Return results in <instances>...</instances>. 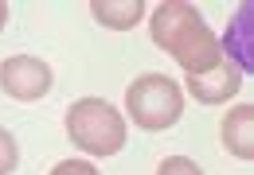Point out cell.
<instances>
[{"mask_svg": "<svg viewBox=\"0 0 254 175\" xmlns=\"http://www.w3.org/2000/svg\"><path fill=\"white\" fill-rule=\"evenodd\" d=\"M149 35L160 51L176 58L184 70L191 74H207L223 62V51H219V35L203 24L199 8H191L184 0H168L160 4L149 20Z\"/></svg>", "mask_w": 254, "mask_h": 175, "instance_id": "obj_1", "label": "cell"}, {"mask_svg": "<svg viewBox=\"0 0 254 175\" xmlns=\"http://www.w3.org/2000/svg\"><path fill=\"white\" fill-rule=\"evenodd\" d=\"M66 136L90 156H118L126 148V117L102 97H78L66 109Z\"/></svg>", "mask_w": 254, "mask_h": 175, "instance_id": "obj_2", "label": "cell"}, {"mask_svg": "<svg viewBox=\"0 0 254 175\" xmlns=\"http://www.w3.org/2000/svg\"><path fill=\"white\" fill-rule=\"evenodd\" d=\"M126 109L133 117V125H141L149 132L172 129L184 113V89L168 74H141L126 93Z\"/></svg>", "mask_w": 254, "mask_h": 175, "instance_id": "obj_3", "label": "cell"}, {"mask_svg": "<svg viewBox=\"0 0 254 175\" xmlns=\"http://www.w3.org/2000/svg\"><path fill=\"white\" fill-rule=\"evenodd\" d=\"M51 66L43 58H32V55H16L8 62H0V89L16 101H39L47 97L51 89Z\"/></svg>", "mask_w": 254, "mask_h": 175, "instance_id": "obj_4", "label": "cell"}, {"mask_svg": "<svg viewBox=\"0 0 254 175\" xmlns=\"http://www.w3.org/2000/svg\"><path fill=\"white\" fill-rule=\"evenodd\" d=\"M219 51L231 55V66H235L239 74H243V70L254 74V8L251 4H243V8L235 12L231 28L223 31V39H219Z\"/></svg>", "mask_w": 254, "mask_h": 175, "instance_id": "obj_5", "label": "cell"}, {"mask_svg": "<svg viewBox=\"0 0 254 175\" xmlns=\"http://www.w3.org/2000/svg\"><path fill=\"white\" fill-rule=\"evenodd\" d=\"M243 86V74L231 66V62H219L215 70H207V74H191L188 78V93L195 101H203V105H219V101H231L235 93Z\"/></svg>", "mask_w": 254, "mask_h": 175, "instance_id": "obj_6", "label": "cell"}, {"mask_svg": "<svg viewBox=\"0 0 254 175\" xmlns=\"http://www.w3.org/2000/svg\"><path fill=\"white\" fill-rule=\"evenodd\" d=\"M223 144L239 160H254V105H235L223 117Z\"/></svg>", "mask_w": 254, "mask_h": 175, "instance_id": "obj_7", "label": "cell"}, {"mask_svg": "<svg viewBox=\"0 0 254 175\" xmlns=\"http://www.w3.org/2000/svg\"><path fill=\"white\" fill-rule=\"evenodd\" d=\"M94 20L102 28H114V31H129L141 16H145V4L141 0H126V4H114V0H94L90 4Z\"/></svg>", "mask_w": 254, "mask_h": 175, "instance_id": "obj_8", "label": "cell"}, {"mask_svg": "<svg viewBox=\"0 0 254 175\" xmlns=\"http://www.w3.org/2000/svg\"><path fill=\"white\" fill-rule=\"evenodd\" d=\"M16 164H20V148H16L8 129H0V175H12Z\"/></svg>", "mask_w": 254, "mask_h": 175, "instance_id": "obj_9", "label": "cell"}, {"mask_svg": "<svg viewBox=\"0 0 254 175\" xmlns=\"http://www.w3.org/2000/svg\"><path fill=\"white\" fill-rule=\"evenodd\" d=\"M157 175H203V172H199V164L188 160V156H168V160L160 164Z\"/></svg>", "mask_w": 254, "mask_h": 175, "instance_id": "obj_10", "label": "cell"}, {"mask_svg": "<svg viewBox=\"0 0 254 175\" xmlns=\"http://www.w3.org/2000/svg\"><path fill=\"white\" fill-rule=\"evenodd\" d=\"M51 175H102L94 164H86V160H63V164H55Z\"/></svg>", "mask_w": 254, "mask_h": 175, "instance_id": "obj_11", "label": "cell"}, {"mask_svg": "<svg viewBox=\"0 0 254 175\" xmlns=\"http://www.w3.org/2000/svg\"><path fill=\"white\" fill-rule=\"evenodd\" d=\"M4 24H8V4L0 0V31H4Z\"/></svg>", "mask_w": 254, "mask_h": 175, "instance_id": "obj_12", "label": "cell"}]
</instances>
